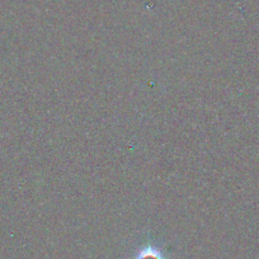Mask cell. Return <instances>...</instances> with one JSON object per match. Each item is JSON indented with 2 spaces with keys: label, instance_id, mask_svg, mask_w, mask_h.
<instances>
[{
  "label": "cell",
  "instance_id": "6da1fadb",
  "mask_svg": "<svg viewBox=\"0 0 259 259\" xmlns=\"http://www.w3.org/2000/svg\"><path fill=\"white\" fill-rule=\"evenodd\" d=\"M134 259H168L165 256V254L158 248V246H154L151 244L149 245L143 246L140 250L136 253V255L134 256Z\"/></svg>",
  "mask_w": 259,
  "mask_h": 259
}]
</instances>
